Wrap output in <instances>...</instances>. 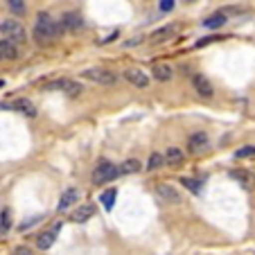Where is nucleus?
Listing matches in <instances>:
<instances>
[{"instance_id":"nucleus-1","label":"nucleus","mask_w":255,"mask_h":255,"mask_svg":"<svg viewBox=\"0 0 255 255\" xmlns=\"http://www.w3.org/2000/svg\"><path fill=\"white\" fill-rule=\"evenodd\" d=\"M61 32H63L61 25H59L48 11H41V14L36 16V23H34V39L39 41L41 45L52 43L54 39L61 36Z\"/></svg>"},{"instance_id":"nucleus-2","label":"nucleus","mask_w":255,"mask_h":255,"mask_svg":"<svg viewBox=\"0 0 255 255\" xmlns=\"http://www.w3.org/2000/svg\"><path fill=\"white\" fill-rule=\"evenodd\" d=\"M0 34H2L7 41L16 43V45L27 43V29H25L23 23L16 20V18H5L2 20V23H0Z\"/></svg>"},{"instance_id":"nucleus-3","label":"nucleus","mask_w":255,"mask_h":255,"mask_svg":"<svg viewBox=\"0 0 255 255\" xmlns=\"http://www.w3.org/2000/svg\"><path fill=\"white\" fill-rule=\"evenodd\" d=\"M116 176H120V172H118V167L111 163V160H100V163L95 165V169H93L91 174V181L95 185H104L109 183V181H113Z\"/></svg>"},{"instance_id":"nucleus-4","label":"nucleus","mask_w":255,"mask_h":255,"mask_svg":"<svg viewBox=\"0 0 255 255\" xmlns=\"http://www.w3.org/2000/svg\"><path fill=\"white\" fill-rule=\"evenodd\" d=\"M82 77L88 79V82H95L102 84V86H113L118 82V75L109 68H88V70L82 72Z\"/></svg>"},{"instance_id":"nucleus-5","label":"nucleus","mask_w":255,"mask_h":255,"mask_svg":"<svg viewBox=\"0 0 255 255\" xmlns=\"http://www.w3.org/2000/svg\"><path fill=\"white\" fill-rule=\"evenodd\" d=\"M45 91H63L68 97H79L84 88L79 82H72V79H57V82H50Z\"/></svg>"},{"instance_id":"nucleus-6","label":"nucleus","mask_w":255,"mask_h":255,"mask_svg":"<svg viewBox=\"0 0 255 255\" xmlns=\"http://www.w3.org/2000/svg\"><path fill=\"white\" fill-rule=\"evenodd\" d=\"M208 147H210V138H208L206 131H197V133H192L188 138V151L190 154L199 156V154H203Z\"/></svg>"},{"instance_id":"nucleus-7","label":"nucleus","mask_w":255,"mask_h":255,"mask_svg":"<svg viewBox=\"0 0 255 255\" xmlns=\"http://www.w3.org/2000/svg\"><path fill=\"white\" fill-rule=\"evenodd\" d=\"M125 79L129 84H133L135 88H147L149 86V75L142 70H138V68H127L125 70Z\"/></svg>"},{"instance_id":"nucleus-8","label":"nucleus","mask_w":255,"mask_h":255,"mask_svg":"<svg viewBox=\"0 0 255 255\" xmlns=\"http://www.w3.org/2000/svg\"><path fill=\"white\" fill-rule=\"evenodd\" d=\"M61 29L63 32H77V29L84 27V20L79 14H75V11H66V14L61 16Z\"/></svg>"},{"instance_id":"nucleus-9","label":"nucleus","mask_w":255,"mask_h":255,"mask_svg":"<svg viewBox=\"0 0 255 255\" xmlns=\"http://www.w3.org/2000/svg\"><path fill=\"white\" fill-rule=\"evenodd\" d=\"M156 194H158L160 199H165V201H169V203H181V201H183L181 192H178V190H174L172 185H167V183H158V185H156Z\"/></svg>"},{"instance_id":"nucleus-10","label":"nucleus","mask_w":255,"mask_h":255,"mask_svg":"<svg viewBox=\"0 0 255 255\" xmlns=\"http://www.w3.org/2000/svg\"><path fill=\"white\" fill-rule=\"evenodd\" d=\"M192 86H194V91H197L201 97H212V93H215V88H212L210 79L203 77V75H199V72L192 77Z\"/></svg>"},{"instance_id":"nucleus-11","label":"nucleus","mask_w":255,"mask_h":255,"mask_svg":"<svg viewBox=\"0 0 255 255\" xmlns=\"http://www.w3.org/2000/svg\"><path fill=\"white\" fill-rule=\"evenodd\" d=\"M59 228H61V224H57V226H54L52 231H45V233H41V235L36 237V249H39V251H48L50 246L54 244V240H57V233H59Z\"/></svg>"},{"instance_id":"nucleus-12","label":"nucleus","mask_w":255,"mask_h":255,"mask_svg":"<svg viewBox=\"0 0 255 255\" xmlns=\"http://www.w3.org/2000/svg\"><path fill=\"white\" fill-rule=\"evenodd\" d=\"M178 34V25H165V27L156 29L154 34H151V43H163V41H169L172 36H176Z\"/></svg>"},{"instance_id":"nucleus-13","label":"nucleus","mask_w":255,"mask_h":255,"mask_svg":"<svg viewBox=\"0 0 255 255\" xmlns=\"http://www.w3.org/2000/svg\"><path fill=\"white\" fill-rule=\"evenodd\" d=\"M151 75H154L156 82H169V79L174 77V68L169 66V63H154Z\"/></svg>"},{"instance_id":"nucleus-14","label":"nucleus","mask_w":255,"mask_h":255,"mask_svg":"<svg viewBox=\"0 0 255 255\" xmlns=\"http://www.w3.org/2000/svg\"><path fill=\"white\" fill-rule=\"evenodd\" d=\"M91 217H95V206L93 203H86V206H79L77 210H72V222H77V224L88 222Z\"/></svg>"},{"instance_id":"nucleus-15","label":"nucleus","mask_w":255,"mask_h":255,"mask_svg":"<svg viewBox=\"0 0 255 255\" xmlns=\"http://www.w3.org/2000/svg\"><path fill=\"white\" fill-rule=\"evenodd\" d=\"M14 111H20L27 118H36V106H34V102L27 100V97H18V100L14 102Z\"/></svg>"},{"instance_id":"nucleus-16","label":"nucleus","mask_w":255,"mask_h":255,"mask_svg":"<svg viewBox=\"0 0 255 255\" xmlns=\"http://www.w3.org/2000/svg\"><path fill=\"white\" fill-rule=\"evenodd\" d=\"M18 48H16V43H11V41H0V59H9V61H14V59H18Z\"/></svg>"},{"instance_id":"nucleus-17","label":"nucleus","mask_w":255,"mask_h":255,"mask_svg":"<svg viewBox=\"0 0 255 255\" xmlns=\"http://www.w3.org/2000/svg\"><path fill=\"white\" fill-rule=\"evenodd\" d=\"M226 14L224 11H217V14H210L208 18H203V27H208V29H219L222 25H226Z\"/></svg>"},{"instance_id":"nucleus-18","label":"nucleus","mask_w":255,"mask_h":255,"mask_svg":"<svg viewBox=\"0 0 255 255\" xmlns=\"http://www.w3.org/2000/svg\"><path fill=\"white\" fill-rule=\"evenodd\" d=\"M185 160V154L178 147H167V151H165V163L167 165H181Z\"/></svg>"},{"instance_id":"nucleus-19","label":"nucleus","mask_w":255,"mask_h":255,"mask_svg":"<svg viewBox=\"0 0 255 255\" xmlns=\"http://www.w3.org/2000/svg\"><path fill=\"white\" fill-rule=\"evenodd\" d=\"M77 197H79V192L75 188H70V190H66V192H63V197H61V201H59V210H68V208L72 206V203L77 201Z\"/></svg>"},{"instance_id":"nucleus-20","label":"nucleus","mask_w":255,"mask_h":255,"mask_svg":"<svg viewBox=\"0 0 255 255\" xmlns=\"http://www.w3.org/2000/svg\"><path fill=\"white\" fill-rule=\"evenodd\" d=\"M140 169H142V163L135 160V158H129V160H125V163L118 167V172L120 174H138Z\"/></svg>"},{"instance_id":"nucleus-21","label":"nucleus","mask_w":255,"mask_h":255,"mask_svg":"<svg viewBox=\"0 0 255 255\" xmlns=\"http://www.w3.org/2000/svg\"><path fill=\"white\" fill-rule=\"evenodd\" d=\"M7 7H9V11L14 16H23L25 14V0H7Z\"/></svg>"},{"instance_id":"nucleus-22","label":"nucleus","mask_w":255,"mask_h":255,"mask_svg":"<svg viewBox=\"0 0 255 255\" xmlns=\"http://www.w3.org/2000/svg\"><path fill=\"white\" fill-rule=\"evenodd\" d=\"M116 197H118V192L116 190H106L104 194H102V203H104V208L106 210H113V206H116Z\"/></svg>"},{"instance_id":"nucleus-23","label":"nucleus","mask_w":255,"mask_h":255,"mask_svg":"<svg viewBox=\"0 0 255 255\" xmlns=\"http://www.w3.org/2000/svg\"><path fill=\"white\" fill-rule=\"evenodd\" d=\"M231 176L237 178V181H240V183H244V185H249L251 181H253L251 172H246V169H231Z\"/></svg>"},{"instance_id":"nucleus-24","label":"nucleus","mask_w":255,"mask_h":255,"mask_svg":"<svg viewBox=\"0 0 255 255\" xmlns=\"http://www.w3.org/2000/svg\"><path fill=\"white\" fill-rule=\"evenodd\" d=\"M181 185H185V188L190 190V192H194V194H199L201 192V185L194 181V178H188V176H181Z\"/></svg>"},{"instance_id":"nucleus-25","label":"nucleus","mask_w":255,"mask_h":255,"mask_svg":"<svg viewBox=\"0 0 255 255\" xmlns=\"http://www.w3.org/2000/svg\"><path fill=\"white\" fill-rule=\"evenodd\" d=\"M163 163H165V156L163 154H151L149 156V163H147V169H158Z\"/></svg>"},{"instance_id":"nucleus-26","label":"nucleus","mask_w":255,"mask_h":255,"mask_svg":"<svg viewBox=\"0 0 255 255\" xmlns=\"http://www.w3.org/2000/svg\"><path fill=\"white\" fill-rule=\"evenodd\" d=\"M249 156H255L253 144H249V147H240V149L235 151V158H249Z\"/></svg>"},{"instance_id":"nucleus-27","label":"nucleus","mask_w":255,"mask_h":255,"mask_svg":"<svg viewBox=\"0 0 255 255\" xmlns=\"http://www.w3.org/2000/svg\"><path fill=\"white\" fill-rule=\"evenodd\" d=\"M0 228H2V231H7V228H9V210L0 212Z\"/></svg>"},{"instance_id":"nucleus-28","label":"nucleus","mask_w":255,"mask_h":255,"mask_svg":"<svg viewBox=\"0 0 255 255\" xmlns=\"http://www.w3.org/2000/svg\"><path fill=\"white\" fill-rule=\"evenodd\" d=\"M174 9V0H160V11H172Z\"/></svg>"},{"instance_id":"nucleus-29","label":"nucleus","mask_w":255,"mask_h":255,"mask_svg":"<svg viewBox=\"0 0 255 255\" xmlns=\"http://www.w3.org/2000/svg\"><path fill=\"white\" fill-rule=\"evenodd\" d=\"M118 36H120V32H118V29H116V32H111V34H109V36H106V39H102L100 43H111V41H116Z\"/></svg>"},{"instance_id":"nucleus-30","label":"nucleus","mask_w":255,"mask_h":255,"mask_svg":"<svg viewBox=\"0 0 255 255\" xmlns=\"http://www.w3.org/2000/svg\"><path fill=\"white\" fill-rule=\"evenodd\" d=\"M215 39H219V36H208V39L197 41V48H203V45H208V43H210V41H215Z\"/></svg>"},{"instance_id":"nucleus-31","label":"nucleus","mask_w":255,"mask_h":255,"mask_svg":"<svg viewBox=\"0 0 255 255\" xmlns=\"http://www.w3.org/2000/svg\"><path fill=\"white\" fill-rule=\"evenodd\" d=\"M16 253H20V255H29V249H25V246H20V249H16Z\"/></svg>"},{"instance_id":"nucleus-32","label":"nucleus","mask_w":255,"mask_h":255,"mask_svg":"<svg viewBox=\"0 0 255 255\" xmlns=\"http://www.w3.org/2000/svg\"><path fill=\"white\" fill-rule=\"evenodd\" d=\"M2 86H5V79H0V88H2Z\"/></svg>"}]
</instances>
